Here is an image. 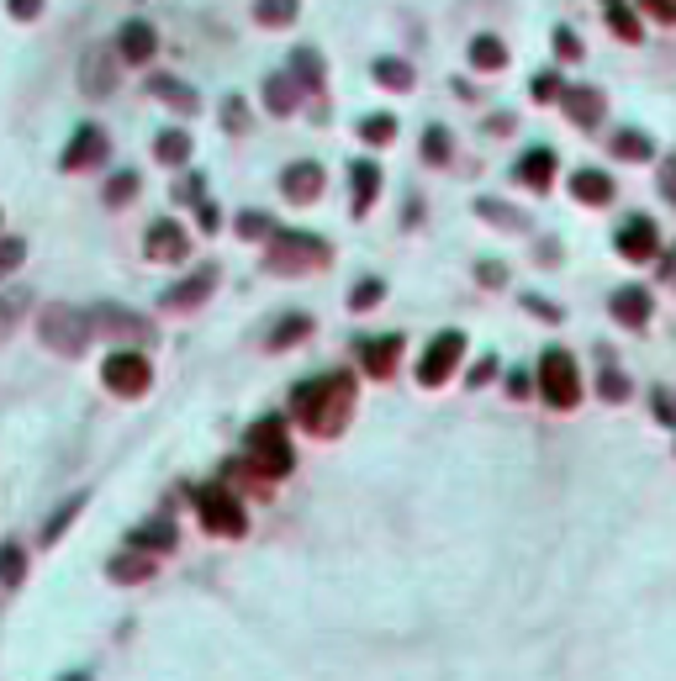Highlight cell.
Returning a JSON list of instances; mask_svg holds the SVG:
<instances>
[{
    "label": "cell",
    "mask_w": 676,
    "mask_h": 681,
    "mask_svg": "<svg viewBox=\"0 0 676 681\" xmlns=\"http://www.w3.org/2000/svg\"><path fill=\"white\" fill-rule=\"evenodd\" d=\"M349 407H354V375L349 370H328L312 375L291 391V412L312 438H333L349 423Z\"/></svg>",
    "instance_id": "1"
},
{
    "label": "cell",
    "mask_w": 676,
    "mask_h": 681,
    "mask_svg": "<svg viewBox=\"0 0 676 681\" xmlns=\"http://www.w3.org/2000/svg\"><path fill=\"white\" fill-rule=\"evenodd\" d=\"M328 259H333L328 238H317L307 227H280L275 238H270L265 270H275V275H312V270H328Z\"/></svg>",
    "instance_id": "2"
},
{
    "label": "cell",
    "mask_w": 676,
    "mask_h": 681,
    "mask_svg": "<svg viewBox=\"0 0 676 681\" xmlns=\"http://www.w3.org/2000/svg\"><path fill=\"white\" fill-rule=\"evenodd\" d=\"M244 455H248V470H254L259 481H280V475H291V465H296V449H291L280 417H259V423L248 428Z\"/></svg>",
    "instance_id": "3"
},
{
    "label": "cell",
    "mask_w": 676,
    "mask_h": 681,
    "mask_svg": "<svg viewBox=\"0 0 676 681\" xmlns=\"http://www.w3.org/2000/svg\"><path fill=\"white\" fill-rule=\"evenodd\" d=\"M101 380H106V391H111V397H143V391L154 386V365H149V354H143V349L117 343V349L106 354V365H101Z\"/></svg>",
    "instance_id": "4"
},
{
    "label": "cell",
    "mask_w": 676,
    "mask_h": 681,
    "mask_svg": "<svg viewBox=\"0 0 676 681\" xmlns=\"http://www.w3.org/2000/svg\"><path fill=\"white\" fill-rule=\"evenodd\" d=\"M37 333H43V343H48L53 354H80V349L95 339L91 312H80V307H43Z\"/></svg>",
    "instance_id": "5"
},
{
    "label": "cell",
    "mask_w": 676,
    "mask_h": 681,
    "mask_svg": "<svg viewBox=\"0 0 676 681\" xmlns=\"http://www.w3.org/2000/svg\"><path fill=\"white\" fill-rule=\"evenodd\" d=\"M196 513H201V528H207V533H222V539H238V533L248 528L244 502L227 492L222 481L207 486V492H196Z\"/></svg>",
    "instance_id": "6"
},
{
    "label": "cell",
    "mask_w": 676,
    "mask_h": 681,
    "mask_svg": "<svg viewBox=\"0 0 676 681\" xmlns=\"http://www.w3.org/2000/svg\"><path fill=\"white\" fill-rule=\"evenodd\" d=\"M539 391H545V402H555V407H576L582 380H576V365H571L565 349H545V360H539Z\"/></svg>",
    "instance_id": "7"
},
{
    "label": "cell",
    "mask_w": 676,
    "mask_h": 681,
    "mask_svg": "<svg viewBox=\"0 0 676 681\" xmlns=\"http://www.w3.org/2000/svg\"><path fill=\"white\" fill-rule=\"evenodd\" d=\"M460 354H465V333H439L418 360V386H444L460 365Z\"/></svg>",
    "instance_id": "8"
},
{
    "label": "cell",
    "mask_w": 676,
    "mask_h": 681,
    "mask_svg": "<svg viewBox=\"0 0 676 681\" xmlns=\"http://www.w3.org/2000/svg\"><path fill=\"white\" fill-rule=\"evenodd\" d=\"M217 280H222V275H217V264H201V270H190L185 280H175V285L159 296V307H164V312H190V307H201V302L217 291Z\"/></svg>",
    "instance_id": "9"
},
{
    "label": "cell",
    "mask_w": 676,
    "mask_h": 681,
    "mask_svg": "<svg viewBox=\"0 0 676 681\" xmlns=\"http://www.w3.org/2000/svg\"><path fill=\"white\" fill-rule=\"evenodd\" d=\"M323 180H328V175H323V164H317V158H296V164H285V169H280V196H285V201H296V206H312V201L323 196Z\"/></svg>",
    "instance_id": "10"
},
{
    "label": "cell",
    "mask_w": 676,
    "mask_h": 681,
    "mask_svg": "<svg viewBox=\"0 0 676 681\" xmlns=\"http://www.w3.org/2000/svg\"><path fill=\"white\" fill-rule=\"evenodd\" d=\"M143 254L154 259V264H180L185 254H190V238H185V227L175 217H159L149 227V238H143Z\"/></svg>",
    "instance_id": "11"
},
{
    "label": "cell",
    "mask_w": 676,
    "mask_h": 681,
    "mask_svg": "<svg viewBox=\"0 0 676 681\" xmlns=\"http://www.w3.org/2000/svg\"><path fill=\"white\" fill-rule=\"evenodd\" d=\"M106 154H111L106 132H101L95 122H85L80 132H74V138H69V149H63V158H59V164L69 169V175H74V169H91V164H101Z\"/></svg>",
    "instance_id": "12"
},
{
    "label": "cell",
    "mask_w": 676,
    "mask_h": 681,
    "mask_svg": "<svg viewBox=\"0 0 676 681\" xmlns=\"http://www.w3.org/2000/svg\"><path fill=\"white\" fill-rule=\"evenodd\" d=\"M91 328H95V333H101V339H117V343H127V339L149 343V322H138V317H127L122 307H95V312H91Z\"/></svg>",
    "instance_id": "13"
},
{
    "label": "cell",
    "mask_w": 676,
    "mask_h": 681,
    "mask_svg": "<svg viewBox=\"0 0 676 681\" xmlns=\"http://www.w3.org/2000/svg\"><path fill=\"white\" fill-rule=\"evenodd\" d=\"M397 354H401V333L360 343V365H365V375H375V380H386V375L397 370Z\"/></svg>",
    "instance_id": "14"
},
{
    "label": "cell",
    "mask_w": 676,
    "mask_h": 681,
    "mask_svg": "<svg viewBox=\"0 0 676 681\" xmlns=\"http://www.w3.org/2000/svg\"><path fill=\"white\" fill-rule=\"evenodd\" d=\"M127 550H138V555H169L175 550V523H164V518L138 523L127 533Z\"/></svg>",
    "instance_id": "15"
},
{
    "label": "cell",
    "mask_w": 676,
    "mask_h": 681,
    "mask_svg": "<svg viewBox=\"0 0 676 681\" xmlns=\"http://www.w3.org/2000/svg\"><path fill=\"white\" fill-rule=\"evenodd\" d=\"M117 53H122V63H149L159 53V32L149 22H127L117 37Z\"/></svg>",
    "instance_id": "16"
},
{
    "label": "cell",
    "mask_w": 676,
    "mask_h": 681,
    "mask_svg": "<svg viewBox=\"0 0 676 681\" xmlns=\"http://www.w3.org/2000/svg\"><path fill=\"white\" fill-rule=\"evenodd\" d=\"M265 106H270L275 117H291V111L302 106V85H296L291 74H270V80H265Z\"/></svg>",
    "instance_id": "17"
},
{
    "label": "cell",
    "mask_w": 676,
    "mask_h": 681,
    "mask_svg": "<svg viewBox=\"0 0 676 681\" xmlns=\"http://www.w3.org/2000/svg\"><path fill=\"white\" fill-rule=\"evenodd\" d=\"M349 180H354V217H365L370 201H375V190H381V164L360 158V164L349 169Z\"/></svg>",
    "instance_id": "18"
},
{
    "label": "cell",
    "mask_w": 676,
    "mask_h": 681,
    "mask_svg": "<svg viewBox=\"0 0 676 681\" xmlns=\"http://www.w3.org/2000/svg\"><path fill=\"white\" fill-rule=\"evenodd\" d=\"M518 180L523 186H534V190H545L555 180V154L550 149H534V154H523L518 158Z\"/></svg>",
    "instance_id": "19"
},
{
    "label": "cell",
    "mask_w": 676,
    "mask_h": 681,
    "mask_svg": "<svg viewBox=\"0 0 676 681\" xmlns=\"http://www.w3.org/2000/svg\"><path fill=\"white\" fill-rule=\"evenodd\" d=\"M154 158L169 164V169L185 164V158H190V132H185V127H164V132L154 138Z\"/></svg>",
    "instance_id": "20"
},
{
    "label": "cell",
    "mask_w": 676,
    "mask_h": 681,
    "mask_svg": "<svg viewBox=\"0 0 676 681\" xmlns=\"http://www.w3.org/2000/svg\"><path fill=\"white\" fill-rule=\"evenodd\" d=\"M233 227H238V238H248V244H270V238L280 233L275 217H270V212H254V206H248V212H238V222H233Z\"/></svg>",
    "instance_id": "21"
},
{
    "label": "cell",
    "mask_w": 676,
    "mask_h": 681,
    "mask_svg": "<svg viewBox=\"0 0 676 681\" xmlns=\"http://www.w3.org/2000/svg\"><path fill=\"white\" fill-rule=\"evenodd\" d=\"M149 576H154V555L127 550V555L111 560V581H149Z\"/></svg>",
    "instance_id": "22"
},
{
    "label": "cell",
    "mask_w": 676,
    "mask_h": 681,
    "mask_svg": "<svg viewBox=\"0 0 676 681\" xmlns=\"http://www.w3.org/2000/svg\"><path fill=\"white\" fill-rule=\"evenodd\" d=\"M312 333V317L307 312H285L275 322V333H270V349H285V343H302Z\"/></svg>",
    "instance_id": "23"
},
{
    "label": "cell",
    "mask_w": 676,
    "mask_h": 681,
    "mask_svg": "<svg viewBox=\"0 0 676 681\" xmlns=\"http://www.w3.org/2000/svg\"><path fill=\"white\" fill-rule=\"evenodd\" d=\"M291 80L317 91V85H323V59H317L312 48H296V53H291Z\"/></svg>",
    "instance_id": "24"
},
{
    "label": "cell",
    "mask_w": 676,
    "mask_h": 681,
    "mask_svg": "<svg viewBox=\"0 0 676 681\" xmlns=\"http://www.w3.org/2000/svg\"><path fill=\"white\" fill-rule=\"evenodd\" d=\"M360 138H365L370 149H386V143L397 138V117H391V111H375V117H365V122H360Z\"/></svg>",
    "instance_id": "25"
},
{
    "label": "cell",
    "mask_w": 676,
    "mask_h": 681,
    "mask_svg": "<svg viewBox=\"0 0 676 681\" xmlns=\"http://www.w3.org/2000/svg\"><path fill=\"white\" fill-rule=\"evenodd\" d=\"M565 111H571L582 127H592L597 117H603V95H597V91H571V95H565Z\"/></svg>",
    "instance_id": "26"
},
{
    "label": "cell",
    "mask_w": 676,
    "mask_h": 681,
    "mask_svg": "<svg viewBox=\"0 0 676 681\" xmlns=\"http://www.w3.org/2000/svg\"><path fill=\"white\" fill-rule=\"evenodd\" d=\"M22 576H27L22 544H0V581H5V587H22Z\"/></svg>",
    "instance_id": "27"
},
{
    "label": "cell",
    "mask_w": 676,
    "mask_h": 681,
    "mask_svg": "<svg viewBox=\"0 0 676 681\" xmlns=\"http://www.w3.org/2000/svg\"><path fill=\"white\" fill-rule=\"evenodd\" d=\"M470 63H476V69H502V63H507V48H502L497 37H476V43H470Z\"/></svg>",
    "instance_id": "28"
},
{
    "label": "cell",
    "mask_w": 676,
    "mask_h": 681,
    "mask_svg": "<svg viewBox=\"0 0 676 681\" xmlns=\"http://www.w3.org/2000/svg\"><path fill=\"white\" fill-rule=\"evenodd\" d=\"M381 296H386V280H381V275H365L354 291H349V312H370Z\"/></svg>",
    "instance_id": "29"
},
{
    "label": "cell",
    "mask_w": 676,
    "mask_h": 681,
    "mask_svg": "<svg viewBox=\"0 0 676 681\" xmlns=\"http://www.w3.org/2000/svg\"><path fill=\"white\" fill-rule=\"evenodd\" d=\"M375 80H381V85H391V91H412V63L381 59V63H375Z\"/></svg>",
    "instance_id": "30"
},
{
    "label": "cell",
    "mask_w": 676,
    "mask_h": 681,
    "mask_svg": "<svg viewBox=\"0 0 676 681\" xmlns=\"http://www.w3.org/2000/svg\"><path fill=\"white\" fill-rule=\"evenodd\" d=\"M254 16H259L265 27H285V22H296V0H259Z\"/></svg>",
    "instance_id": "31"
},
{
    "label": "cell",
    "mask_w": 676,
    "mask_h": 681,
    "mask_svg": "<svg viewBox=\"0 0 676 681\" xmlns=\"http://www.w3.org/2000/svg\"><path fill=\"white\" fill-rule=\"evenodd\" d=\"M138 196V169H117L111 180H106V206H122Z\"/></svg>",
    "instance_id": "32"
},
{
    "label": "cell",
    "mask_w": 676,
    "mask_h": 681,
    "mask_svg": "<svg viewBox=\"0 0 676 681\" xmlns=\"http://www.w3.org/2000/svg\"><path fill=\"white\" fill-rule=\"evenodd\" d=\"M571 186H576V196H582V201H608V196H613L608 175H597V169H582V175H576Z\"/></svg>",
    "instance_id": "33"
},
{
    "label": "cell",
    "mask_w": 676,
    "mask_h": 681,
    "mask_svg": "<svg viewBox=\"0 0 676 681\" xmlns=\"http://www.w3.org/2000/svg\"><path fill=\"white\" fill-rule=\"evenodd\" d=\"M80 507H85V492H74V496H69V502H63V507H59V513L48 518V528H43V544H53V539H59V533H63V528H69V518H74Z\"/></svg>",
    "instance_id": "34"
},
{
    "label": "cell",
    "mask_w": 676,
    "mask_h": 681,
    "mask_svg": "<svg viewBox=\"0 0 676 681\" xmlns=\"http://www.w3.org/2000/svg\"><path fill=\"white\" fill-rule=\"evenodd\" d=\"M613 312L623 317V322H634V328H640V322H645V291H618Z\"/></svg>",
    "instance_id": "35"
},
{
    "label": "cell",
    "mask_w": 676,
    "mask_h": 681,
    "mask_svg": "<svg viewBox=\"0 0 676 681\" xmlns=\"http://www.w3.org/2000/svg\"><path fill=\"white\" fill-rule=\"evenodd\" d=\"M27 307V291H11V296H0V339H11V328H16V312Z\"/></svg>",
    "instance_id": "36"
},
{
    "label": "cell",
    "mask_w": 676,
    "mask_h": 681,
    "mask_svg": "<svg viewBox=\"0 0 676 681\" xmlns=\"http://www.w3.org/2000/svg\"><path fill=\"white\" fill-rule=\"evenodd\" d=\"M423 158H429V164H444V158H449V132H444V127H429V132H423Z\"/></svg>",
    "instance_id": "37"
},
{
    "label": "cell",
    "mask_w": 676,
    "mask_h": 681,
    "mask_svg": "<svg viewBox=\"0 0 676 681\" xmlns=\"http://www.w3.org/2000/svg\"><path fill=\"white\" fill-rule=\"evenodd\" d=\"M80 80L91 85V95H106V91H111V63H106V53H95L91 74H80Z\"/></svg>",
    "instance_id": "38"
},
{
    "label": "cell",
    "mask_w": 676,
    "mask_h": 681,
    "mask_svg": "<svg viewBox=\"0 0 676 681\" xmlns=\"http://www.w3.org/2000/svg\"><path fill=\"white\" fill-rule=\"evenodd\" d=\"M22 259H27V244H22V238H0V275H16Z\"/></svg>",
    "instance_id": "39"
},
{
    "label": "cell",
    "mask_w": 676,
    "mask_h": 681,
    "mask_svg": "<svg viewBox=\"0 0 676 681\" xmlns=\"http://www.w3.org/2000/svg\"><path fill=\"white\" fill-rule=\"evenodd\" d=\"M222 122H227V132H244V127H248L244 95H227V101H222Z\"/></svg>",
    "instance_id": "40"
},
{
    "label": "cell",
    "mask_w": 676,
    "mask_h": 681,
    "mask_svg": "<svg viewBox=\"0 0 676 681\" xmlns=\"http://www.w3.org/2000/svg\"><path fill=\"white\" fill-rule=\"evenodd\" d=\"M154 95H169V101H175L180 111H196V95L185 91L180 80H154Z\"/></svg>",
    "instance_id": "41"
},
{
    "label": "cell",
    "mask_w": 676,
    "mask_h": 681,
    "mask_svg": "<svg viewBox=\"0 0 676 681\" xmlns=\"http://www.w3.org/2000/svg\"><path fill=\"white\" fill-rule=\"evenodd\" d=\"M618 248H623V254H645L650 248V222H629V233L618 238Z\"/></svg>",
    "instance_id": "42"
},
{
    "label": "cell",
    "mask_w": 676,
    "mask_h": 681,
    "mask_svg": "<svg viewBox=\"0 0 676 681\" xmlns=\"http://www.w3.org/2000/svg\"><path fill=\"white\" fill-rule=\"evenodd\" d=\"M481 217L502 222V227H523V217L513 212V206H497V201H481Z\"/></svg>",
    "instance_id": "43"
},
{
    "label": "cell",
    "mask_w": 676,
    "mask_h": 681,
    "mask_svg": "<svg viewBox=\"0 0 676 681\" xmlns=\"http://www.w3.org/2000/svg\"><path fill=\"white\" fill-rule=\"evenodd\" d=\"M196 217H201L207 233H217V227H222V206H217V201H196Z\"/></svg>",
    "instance_id": "44"
},
{
    "label": "cell",
    "mask_w": 676,
    "mask_h": 681,
    "mask_svg": "<svg viewBox=\"0 0 676 681\" xmlns=\"http://www.w3.org/2000/svg\"><path fill=\"white\" fill-rule=\"evenodd\" d=\"M201 186H207L201 175H185L180 186H175V201H201Z\"/></svg>",
    "instance_id": "45"
},
{
    "label": "cell",
    "mask_w": 676,
    "mask_h": 681,
    "mask_svg": "<svg viewBox=\"0 0 676 681\" xmlns=\"http://www.w3.org/2000/svg\"><path fill=\"white\" fill-rule=\"evenodd\" d=\"M11 5V16H22V22H32L37 11H43V0H5Z\"/></svg>",
    "instance_id": "46"
},
{
    "label": "cell",
    "mask_w": 676,
    "mask_h": 681,
    "mask_svg": "<svg viewBox=\"0 0 676 681\" xmlns=\"http://www.w3.org/2000/svg\"><path fill=\"white\" fill-rule=\"evenodd\" d=\"M555 48H560V53H565V59H576V53H582V43H576V37H571V32H555Z\"/></svg>",
    "instance_id": "47"
},
{
    "label": "cell",
    "mask_w": 676,
    "mask_h": 681,
    "mask_svg": "<svg viewBox=\"0 0 676 681\" xmlns=\"http://www.w3.org/2000/svg\"><path fill=\"white\" fill-rule=\"evenodd\" d=\"M534 95H539V101H550V95H560V80H550V74H545V80H534Z\"/></svg>",
    "instance_id": "48"
},
{
    "label": "cell",
    "mask_w": 676,
    "mask_h": 681,
    "mask_svg": "<svg viewBox=\"0 0 676 681\" xmlns=\"http://www.w3.org/2000/svg\"><path fill=\"white\" fill-rule=\"evenodd\" d=\"M507 391L523 402V397H528V375H507Z\"/></svg>",
    "instance_id": "49"
},
{
    "label": "cell",
    "mask_w": 676,
    "mask_h": 681,
    "mask_svg": "<svg viewBox=\"0 0 676 681\" xmlns=\"http://www.w3.org/2000/svg\"><path fill=\"white\" fill-rule=\"evenodd\" d=\"M59 681H91V676H85V671H69V676H59Z\"/></svg>",
    "instance_id": "50"
}]
</instances>
